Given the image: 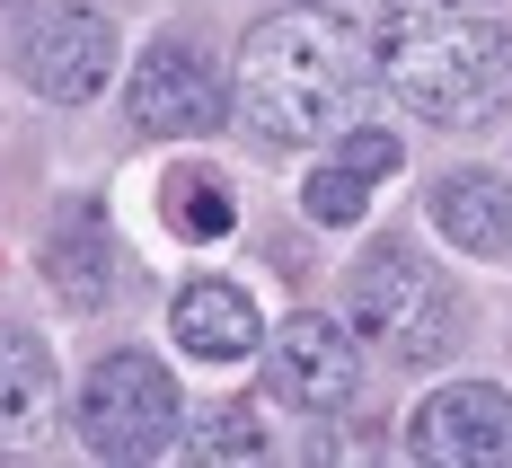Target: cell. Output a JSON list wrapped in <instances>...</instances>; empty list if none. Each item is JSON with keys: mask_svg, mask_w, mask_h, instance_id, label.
Instances as JSON below:
<instances>
[{"mask_svg": "<svg viewBox=\"0 0 512 468\" xmlns=\"http://www.w3.org/2000/svg\"><path fill=\"white\" fill-rule=\"evenodd\" d=\"M380 80L424 124H486L512 106V27L460 0H398L380 27Z\"/></svg>", "mask_w": 512, "mask_h": 468, "instance_id": "6da1fadb", "label": "cell"}, {"mask_svg": "<svg viewBox=\"0 0 512 468\" xmlns=\"http://www.w3.org/2000/svg\"><path fill=\"white\" fill-rule=\"evenodd\" d=\"M354 98H362V62H354V36L318 9H283L265 18L239 53V115L248 133L301 151V142H327L354 124Z\"/></svg>", "mask_w": 512, "mask_h": 468, "instance_id": "7a4b0ae2", "label": "cell"}, {"mask_svg": "<svg viewBox=\"0 0 512 468\" xmlns=\"http://www.w3.org/2000/svg\"><path fill=\"white\" fill-rule=\"evenodd\" d=\"M345 318H354L362 336H380L398 363H442V354L460 345V301H451V283L424 257H407V248H371V257L354 265Z\"/></svg>", "mask_w": 512, "mask_h": 468, "instance_id": "3957f363", "label": "cell"}, {"mask_svg": "<svg viewBox=\"0 0 512 468\" xmlns=\"http://www.w3.org/2000/svg\"><path fill=\"white\" fill-rule=\"evenodd\" d=\"M177 416H186V398L151 354H106L80 389V442L98 460H159L177 442Z\"/></svg>", "mask_w": 512, "mask_h": 468, "instance_id": "277c9868", "label": "cell"}, {"mask_svg": "<svg viewBox=\"0 0 512 468\" xmlns=\"http://www.w3.org/2000/svg\"><path fill=\"white\" fill-rule=\"evenodd\" d=\"M18 71H27V89L53 98V106L98 98L106 80H115V27H106L98 9H27V27H18Z\"/></svg>", "mask_w": 512, "mask_h": 468, "instance_id": "5b68a950", "label": "cell"}, {"mask_svg": "<svg viewBox=\"0 0 512 468\" xmlns=\"http://www.w3.org/2000/svg\"><path fill=\"white\" fill-rule=\"evenodd\" d=\"M265 380H274V398L283 407H301V416H336L345 398H354V380H362V354H354V336L336 327V318H283L274 336H265Z\"/></svg>", "mask_w": 512, "mask_h": 468, "instance_id": "8992f818", "label": "cell"}, {"mask_svg": "<svg viewBox=\"0 0 512 468\" xmlns=\"http://www.w3.org/2000/svg\"><path fill=\"white\" fill-rule=\"evenodd\" d=\"M407 451L424 468H504L512 460V389H495V380H460V389L424 398Z\"/></svg>", "mask_w": 512, "mask_h": 468, "instance_id": "52a82bcc", "label": "cell"}, {"mask_svg": "<svg viewBox=\"0 0 512 468\" xmlns=\"http://www.w3.org/2000/svg\"><path fill=\"white\" fill-rule=\"evenodd\" d=\"M124 106H133V124L142 133H212L221 124V80H212V62L186 36H159L142 62H133V89H124Z\"/></svg>", "mask_w": 512, "mask_h": 468, "instance_id": "ba28073f", "label": "cell"}, {"mask_svg": "<svg viewBox=\"0 0 512 468\" xmlns=\"http://www.w3.org/2000/svg\"><path fill=\"white\" fill-rule=\"evenodd\" d=\"M433 230L468 257H512V186L495 168H451L433 186Z\"/></svg>", "mask_w": 512, "mask_h": 468, "instance_id": "9c48e42d", "label": "cell"}, {"mask_svg": "<svg viewBox=\"0 0 512 468\" xmlns=\"http://www.w3.org/2000/svg\"><path fill=\"white\" fill-rule=\"evenodd\" d=\"M53 424V354L45 336L0 327V442H36Z\"/></svg>", "mask_w": 512, "mask_h": 468, "instance_id": "30bf717a", "label": "cell"}, {"mask_svg": "<svg viewBox=\"0 0 512 468\" xmlns=\"http://www.w3.org/2000/svg\"><path fill=\"white\" fill-rule=\"evenodd\" d=\"M168 318H177L186 354H204V363H239L256 345V310H248V292H230V283H186Z\"/></svg>", "mask_w": 512, "mask_h": 468, "instance_id": "8fae6325", "label": "cell"}, {"mask_svg": "<svg viewBox=\"0 0 512 468\" xmlns=\"http://www.w3.org/2000/svg\"><path fill=\"white\" fill-rule=\"evenodd\" d=\"M45 283L71 310H98V301H115V283H124V257H115V239H98V230H62L45 248Z\"/></svg>", "mask_w": 512, "mask_h": 468, "instance_id": "7c38bea8", "label": "cell"}, {"mask_svg": "<svg viewBox=\"0 0 512 468\" xmlns=\"http://www.w3.org/2000/svg\"><path fill=\"white\" fill-rule=\"evenodd\" d=\"M168 230H186V239H221L230 221H239V204H230V186L212 177V168H177L168 186Z\"/></svg>", "mask_w": 512, "mask_h": 468, "instance_id": "4fadbf2b", "label": "cell"}, {"mask_svg": "<svg viewBox=\"0 0 512 468\" xmlns=\"http://www.w3.org/2000/svg\"><path fill=\"white\" fill-rule=\"evenodd\" d=\"M274 442H265V424H256V407H221L212 424H195L186 433V460H204V468H230V460H265Z\"/></svg>", "mask_w": 512, "mask_h": 468, "instance_id": "5bb4252c", "label": "cell"}, {"mask_svg": "<svg viewBox=\"0 0 512 468\" xmlns=\"http://www.w3.org/2000/svg\"><path fill=\"white\" fill-rule=\"evenodd\" d=\"M362 186H371V177H354V168L336 159V168H318V177L301 186V204H309V221L345 230V221H362Z\"/></svg>", "mask_w": 512, "mask_h": 468, "instance_id": "9a60e30c", "label": "cell"}, {"mask_svg": "<svg viewBox=\"0 0 512 468\" xmlns=\"http://www.w3.org/2000/svg\"><path fill=\"white\" fill-rule=\"evenodd\" d=\"M336 159H345L354 177H389V168H398V133H380V124H362V133H354V124H345V151H336Z\"/></svg>", "mask_w": 512, "mask_h": 468, "instance_id": "2e32d148", "label": "cell"}]
</instances>
